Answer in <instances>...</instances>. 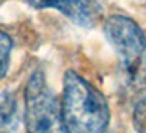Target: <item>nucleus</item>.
Returning <instances> with one entry per match:
<instances>
[{
  "label": "nucleus",
  "mask_w": 146,
  "mask_h": 133,
  "mask_svg": "<svg viewBox=\"0 0 146 133\" xmlns=\"http://www.w3.org/2000/svg\"><path fill=\"white\" fill-rule=\"evenodd\" d=\"M104 35L118 58V74L128 100L136 107L146 102V36L135 20L112 15L104 23Z\"/></svg>",
  "instance_id": "nucleus-1"
},
{
  "label": "nucleus",
  "mask_w": 146,
  "mask_h": 133,
  "mask_svg": "<svg viewBox=\"0 0 146 133\" xmlns=\"http://www.w3.org/2000/svg\"><path fill=\"white\" fill-rule=\"evenodd\" d=\"M61 118L62 132L102 133L110 123V107L97 87L76 71H67L62 77Z\"/></svg>",
  "instance_id": "nucleus-2"
},
{
  "label": "nucleus",
  "mask_w": 146,
  "mask_h": 133,
  "mask_svg": "<svg viewBox=\"0 0 146 133\" xmlns=\"http://www.w3.org/2000/svg\"><path fill=\"white\" fill-rule=\"evenodd\" d=\"M25 128L30 133L62 132L61 102L49 89L43 71H35L25 86Z\"/></svg>",
  "instance_id": "nucleus-3"
},
{
  "label": "nucleus",
  "mask_w": 146,
  "mask_h": 133,
  "mask_svg": "<svg viewBox=\"0 0 146 133\" xmlns=\"http://www.w3.org/2000/svg\"><path fill=\"white\" fill-rule=\"evenodd\" d=\"M36 10L53 8L67 17L69 20L84 28H92L102 13L100 0H25Z\"/></svg>",
  "instance_id": "nucleus-4"
},
{
  "label": "nucleus",
  "mask_w": 146,
  "mask_h": 133,
  "mask_svg": "<svg viewBox=\"0 0 146 133\" xmlns=\"http://www.w3.org/2000/svg\"><path fill=\"white\" fill-rule=\"evenodd\" d=\"M18 100L13 92H0V132H15L18 128Z\"/></svg>",
  "instance_id": "nucleus-5"
},
{
  "label": "nucleus",
  "mask_w": 146,
  "mask_h": 133,
  "mask_svg": "<svg viewBox=\"0 0 146 133\" xmlns=\"http://www.w3.org/2000/svg\"><path fill=\"white\" fill-rule=\"evenodd\" d=\"M13 49V41L5 31L0 30V80L5 77L10 66V56Z\"/></svg>",
  "instance_id": "nucleus-6"
}]
</instances>
